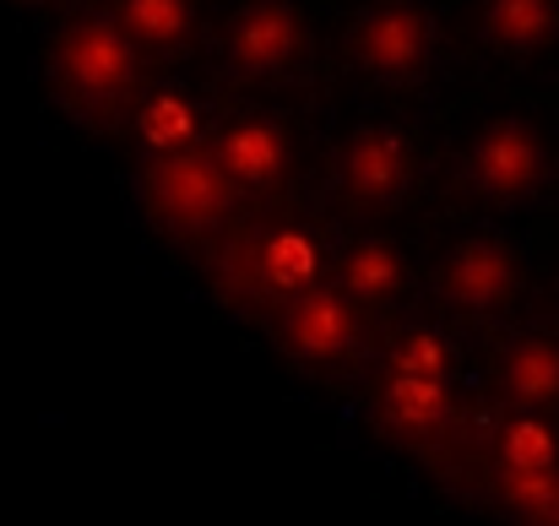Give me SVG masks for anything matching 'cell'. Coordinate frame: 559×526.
Wrapping results in <instances>:
<instances>
[{
	"mask_svg": "<svg viewBox=\"0 0 559 526\" xmlns=\"http://www.w3.org/2000/svg\"><path fill=\"white\" fill-rule=\"evenodd\" d=\"M516 385H522L527 396H549V391L559 385V369L549 363V358H527V363H522V374H516Z\"/></svg>",
	"mask_w": 559,
	"mask_h": 526,
	"instance_id": "2",
	"label": "cell"
},
{
	"mask_svg": "<svg viewBox=\"0 0 559 526\" xmlns=\"http://www.w3.org/2000/svg\"><path fill=\"white\" fill-rule=\"evenodd\" d=\"M549 456H555V445H549V434H544V429H533V423H527V429H516V434H511V462H516L522 473H544V467H549Z\"/></svg>",
	"mask_w": 559,
	"mask_h": 526,
	"instance_id": "1",
	"label": "cell"
}]
</instances>
